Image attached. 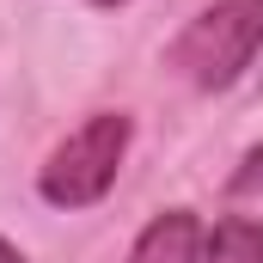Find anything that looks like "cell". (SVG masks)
<instances>
[{
  "instance_id": "cell-3",
  "label": "cell",
  "mask_w": 263,
  "mask_h": 263,
  "mask_svg": "<svg viewBox=\"0 0 263 263\" xmlns=\"http://www.w3.org/2000/svg\"><path fill=\"white\" fill-rule=\"evenodd\" d=\"M129 263H202V227L190 208H165L141 227L129 245Z\"/></svg>"
},
{
  "instance_id": "cell-5",
  "label": "cell",
  "mask_w": 263,
  "mask_h": 263,
  "mask_svg": "<svg viewBox=\"0 0 263 263\" xmlns=\"http://www.w3.org/2000/svg\"><path fill=\"white\" fill-rule=\"evenodd\" d=\"M233 196H251V190H263V147H251L245 159H239V172H233V184H227Z\"/></svg>"
},
{
  "instance_id": "cell-2",
  "label": "cell",
  "mask_w": 263,
  "mask_h": 263,
  "mask_svg": "<svg viewBox=\"0 0 263 263\" xmlns=\"http://www.w3.org/2000/svg\"><path fill=\"white\" fill-rule=\"evenodd\" d=\"M129 135L135 123L123 110H98V117H86L73 135H62L55 147H49V159L37 165V196L49 202V208H92V202L110 196V184H117V172H123V159H129Z\"/></svg>"
},
{
  "instance_id": "cell-6",
  "label": "cell",
  "mask_w": 263,
  "mask_h": 263,
  "mask_svg": "<svg viewBox=\"0 0 263 263\" xmlns=\"http://www.w3.org/2000/svg\"><path fill=\"white\" fill-rule=\"evenodd\" d=\"M0 263H25V257H18V245H6V239H0Z\"/></svg>"
},
{
  "instance_id": "cell-4",
  "label": "cell",
  "mask_w": 263,
  "mask_h": 263,
  "mask_svg": "<svg viewBox=\"0 0 263 263\" xmlns=\"http://www.w3.org/2000/svg\"><path fill=\"white\" fill-rule=\"evenodd\" d=\"M202 263H263V220H251V214H220L202 233Z\"/></svg>"
},
{
  "instance_id": "cell-1",
  "label": "cell",
  "mask_w": 263,
  "mask_h": 263,
  "mask_svg": "<svg viewBox=\"0 0 263 263\" xmlns=\"http://www.w3.org/2000/svg\"><path fill=\"white\" fill-rule=\"evenodd\" d=\"M263 49V0H214L172 37L165 67L196 92H227Z\"/></svg>"
},
{
  "instance_id": "cell-7",
  "label": "cell",
  "mask_w": 263,
  "mask_h": 263,
  "mask_svg": "<svg viewBox=\"0 0 263 263\" xmlns=\"http://www.w3.org/2000/svg\"><path fill=\"white\" fill-rule=\"evenodd\" d=\"M92 6H123V0H92Z\"/></svg>"
}]
</instances>
